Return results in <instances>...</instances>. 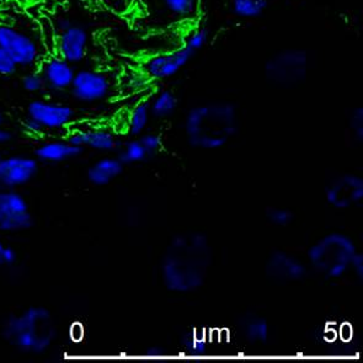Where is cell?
<instances>
[{
    "instance_id": "1",
    "label": "cell",
    "mask_w": 363,
    "mask_h": 363,
    "mask_svg": "<svg viewBox=\"0 0 363 363\" xmlns=\"http://www.w3.org/2000/svg\"><path fill=\"white\" fill-rule=\"evenodd\" d=\"M211 265L212 247L205 234H179L169 244L162 260L164 286L172 294H191L203 286Z\"/></svg>"
},
{
    "instance_id": "2",
    "label": "cell",
    "mask_w": 363,
    "mask_h": 363,
    "mask_svg": "<svg viewBox=\"0 0 363 363\" xmlns=\"http://www.w3.org/2000/svg\"><path fill=\"white\" fill-rule=\"evenodd\" d=\"M239 115L235 105L225 101L201 104L185 117V135L194 148L216 150L237 135Z\"/></svg>"
},
{
    "instance_id": "3",
    "label": "cell",
    "mask_w": 363,
    "mask_h": 363,
    "mask_svg": "<svg viewBox=\"0 0 363 363\" xmlns=\"http://www.w3.org/2000/svg\"><path fill=\"white\" fill-rule=\"evenodd\" d=\"M1 335L23 354H41L56 340L57 328L50 311L35 306L8 318Z\"/></svg>"
},
{
    "instance_id": "4",
    "label": "cell",
    "mask_w": 363,
    "mask_h": 363,
    "mask_svg": "<svg viewBox=\"0 0 363 363\" xmlns=\"http://www.w3.org/2000/svg\"><path fill=\"white\" fill-rule=\"evenodd\" d=\"M354 240L344 233L326 234L308 250V262L326 279H342L357 254Z\"/></svg>"
},
{
    "instance_id": "5",
    "label": "cell",
    "mask_w": 363,
    "mask_h": 363,
    "mask_svg": "<svg viewBox=\"0 0 363 363\" xmlns=\"http://www.w3.org/2000/svg\"><path fill=\"white\" fill-rule=\"evenodd\" d=\"M265 77L272 84L294 86L307 78L309 56L299 48L277 52L266 62Z\"/></svg>"
},
{
    "instance_id": "6",
    "label": "cell",
    "mask_w": 363,
    "mask_h": 363,
    "mask_svg": "<svg viewBox=\"0 0 363 363\" xmlns=\"http://www.w3.org/2000/svg\"><path fill=\"white\" fill-rule=\"evenodd\" d=\"M199 53L190 43H185L172 51L160 52L152 55L143 62L142 70L150 80H164L172 78L191 62Z\"/></svg>"
},
{
    "instance_id": "7",
    "label": "cell",
    "mask_w": 363,
    "mask_h": 363,
    "mask_svg": "<svg viewBox=\"0 0 363 363\" xmlns=\"http://www.w3.org/2000/svg\"><path fill=\"white\" fill-rule=\"evenodd\" d=\"M33 223V213L23 194L0 189V233H20Z\"/></svg>"
},
{
    "instance_id": "8",
    "label": "cell",
    "mask_w": 363,
    "mask_h": 363,
    "mask_svg": "<svg viewBox=\"0 0 363 363\" xmlns=\"http://www.w3.org/2000/svg\"><path fill=\"white\" fill-rule=\"evenodd\" d=\"M75 117L72 107L46 100H35L28 106V118L43 130H65Z\"/></svg>"
},
{
    "instance_id": "9",
    "label": "cell",
    "mask_w": 363,
    "mask_h": 363,
    "mask_svg": "<svg viewBox=\"0 0 363 363\" xmlns=\"http://www.w3.org/2000/svg\"><path fill=\"white\" fill-rule=\"evenodd\" d=\"M112 90V82L101 70L86 69L75 73L70 91L80 103H96L106 99Z\"/></svg>"
},
{
    "instance_id": "10",
    "label": "cell",
    "mask_w": 363,
    "mask_h": 363,
    "mask_svg": "<svg viewBox=\"0 0 363 363\" xmlns=\"http://www.w3.org/2000/svg\"><path fill=\"white\" fill-rule=\"evenodd\" d=\"M38 160L28 155H9L0 159V189L18 190L38 175Z\"/></svg>"
},
{
    "instance_id": "11",
    "label": "cell",
    "mask_w": 363,
    "mask_h": 363,
    "mask_svg": "<svg viewBox=\"0 0 363 363\" xmlns=\"http://www.w3.org/2000/svg\"><path fill=\"white\" fill-rule=\"evenodd\" d=\"M325 200L335 210H349L363 200V179L354 174H342L326 187Z\"/></svg>"
},
{
    "instance_id": "12",
    "label": "cell",
    "mask_w": 363,
    "mask_h": 363,
    "mask_svg": "<svg viewBox=\"0 0 363 363\" xmlns=\"http://www.w3.org/2000/svg\"><path fill=\"white\" fill-rule=\"evenodd\" d=\"M0 48H3L19 67L36 65L38 50L36 43L16 28L0 23Z\"/></svg>"
},
{
    "instance_id": "13",
    "label": "cell",
    "mask_w": 363,
    "mask_h": 363,
    "mask_svg": "<svg viewBox=\"0 0 363 363\" xmlns=\"http://www.w3.org/2000/svg\"><path fill=\"white\" fill-rule=\"evenodd\" d=\"M67 140L83 150H91L100 153H110L120 147V140L117 135L108 128L101 127L74 130L70 132Z\"/></svg>"
},
{
    "instance_id": "14",
    "label": "cell",
    "mask_w": 363,
    "mask_h": 363,
    "mask_svg": "<svg viewBox=\"0 0 363 363\" xmlns=\"http://www.w3.org/2000/svg\"><path fill=\"white\" fill-rule=\"evenodd\" d=\"M88 33L80 26H69L57 41V56L70 65L84 60L88 55Z\"/></svg>"
},
{
    "instance_id": "15",
    "label": "cell",
    "mask_w": 363,
    "mask_h": 363,
    "mask_svg": "<svg viewBox=\"0 0 363 363\" xmlns=\"http://www.w3.org/2000/svg\"><path fill=\"white\" fill-rule=\"evenodd\" d=\"M266 272L271 279L282 282L301 281L307 275V267L302 261L286 252L271 254L266 262Z\"/></svg>"
},
{
    "instance_id": "16",
    "label": "cell",
    "mask_w": 363,
    "mask_h": 363,
    "mask_svg": "<svg viewBox=\"0 0 363 363\" xmlns=\"http://www.w3.org/2000/svg\"><path fill=\"white\" fill-rule=\"evenodd\" d=\"M40 74L43 75L46 88L55 91H63L70 89L74 79L75 72L68 62L57 56L51 60L40 61Z\"/></svg>"
},
{
    "instance_id": "17",
    "label": "cell",
    "mask_w": 363,
    "mask_h": 363,
    "mask_svg": "<svg viewBox=\"0 0 363 363\" xmlns=\"http://www.w3.org/2000/svg\"><path fill=\"white\" fill-rule=\"evenodd\" d=\"M82 152H83L82 148L73 145L68 140H48L38 145L35 150V158L43 163H63L70 159L77 158Z\"/></svg>"
},
{
    "instance_id": "18",
    "label": "cell",
    "mask_w": 363,
    "mask_h": 363,
    "mask_svg": "<svg viewBox=\"0 0 363 363\" xmlns=\"http://www.w3.org/2000/svg\"><path fill=\"white\" fill-rule=\"evenodd\" d=\"M123 165L118 158H103L89 168L88 180L94 186H106L121 175Z\"/></svg>"
},
{
    "instance_id": "19",
    "label": "cell",
    "mask_w": 363,
    "mask_h": 363,
    "mask_svg": "<svg viewBox=\"0 0 363 363\" xmlns=\"http://www.w3.org/2000/svg\"><path fill=\"white\" fill-rule=\"evenodd\" d=\"M150 116L152 113H150V101L143 100L140 103L135 104L127 117L126 128L128 135L132 137H140L143 135L150 123Z\"/></svg>"
},
{
    "instance_id": "20",
    "label": "cell",
    "mask_w": 363,
    "mask_h": 363,
    "mask_svg": "<svg viewBox=\"0 0 363 363\" xmlns=\"http://www.w3.org/2000/svg\"><path fill=\"white\" fill-rule=\"evenodd\" d=\"M242 334L252 344H264L270 336V326L264 318L252 315L242 321Z\"/></svg>"
},
{
    "instance_id": "21",
    "label": "cell",
    "mask_w": 363,
    "mask_h": 363,
    "mask_svg": "<svg viewBox=\"0 0 363 363\" xmlns=\"http://www.w3.org/2000/svg\"><path fill=\"white\" fill-rule=\"evenodd\" d=\"M177 95L172 90H162L150 101V113L157 118H167L177 111Z\"/></svg>"
},
{
    "instance_id": "22",
    "label": "cell",
    "mask_w": 363,
    "mask_h": 363,
    "mask_svg": "<svg viewBox=\"0 0 363 363\" xmlns=\"http://www.w3.org/2000/svg\"><path fill=\"white\" fill-rule=\"evenodd\" d=\"M169 15L179 20L191 19L199 8V0H159Z\"/></svg>"
},
{
    "instance_id": "23",
    "label": "cell",
    "mask_w": 363,
    "mask_h": 363,
    "mask_svg": "<svg viewBox=\"0 0 363 363\" xmlns=\"http://www.w3.org/2000/svg\"><path fill=\"white\" fill-rule=\"evenodd\" d=\"M269 0H232V10L238 18L255 19L265 13Z\"/></svg>"
},
{
    "instance_id": "24",
    "label": "cell",
    "mask_w": 363,
    "mask_h": 363,
    "mask_svg": "<svg viewBox=\"0 0 363 363\" xmlns=\"http://www.w3.org/2000/svg\"><path fill=\"white\" fill-rule=\"evenodd\" d=\"M148 157L147 150H145L143 145L140 143V138L137 140H130L126 145L122 147L121 153L118 159L123 164H135L143 162Z\"/></svg>"
},
{
    "instance_id": "25",
    "label": "cell",
    "mask_w": 363,
    "mask_h": 363,
    "mask_svg": "<svg viewBox=\"0 0 363 363\" xmlns=\"http://www.w3.org/2000/svg\"><path fill=\"white\" fill-rule=\"evenodd\" d=\"M182 345L185 354H189V356H195V357L205 356L207 354V350H208L207 342L202 337L192 335V334L185 336Z\"/></svg>"
},
{
    "instance_id": "26",
    "label": "cell",
    "mask_w": 363,
    "mask_h": 363,
    "mask_svg": "<svg viewBox=\"0 0 363 363\" xmlns=\"http://www.w3.org/2000/svg\"><path fill=\"white\" fill-rule=\"evenodd\" d=\"M21 84H23V88L28 93H40V91H43V89L46 88L43 75L40 74L38 70L23 75Z\"/></svg>"
},
{
    "instance_id": "27",
    "label": "cell",
    "mask_w": 363,
    "mask_h": 363,
    "mask_svg": "<svg viewBox=\"0 0 363 363\" xmlns=\"http://www.w3.org/2000/svg\"><path fill=\"white\" fill-rule=\"evenodd\" d=\"M294 216L287 208H270L267 211V219L277 227H287L292 223Z\"/></svg>"
},
{
    "instance_id": "28",
    "label": "cell",
    "mask_w": 363,
    "mask_h": 363,
    "mask_svg": "<svg viewBox=\"0 0 363 363\" xmlns=\"http://www.w3.org/2000/svg\"><path fill=\"white\" fill-rule=\"evenodd\" d=\"M140 143L145 147L148 155L158 153L163 148V137L158 133H147L140 135Z\"/></svg>"
},
{
    "instance_id": "29",
    "label": "cell",
    "mask_w": 363,
    "mask_h": 363,
    "mask_svg": "<svg viewBox=\"0 0 363 363\" xmlns=\"http://www.w3.org/2000/svg\"><path fill=\"white\" fill-rule=\"evenodd\" d=\"M350 127L354 133V138L362 142L363 138V110L361 107H357L354 110L352 115L350 117Z\"/></svg>"
},
{
    "instance_id": "30",
    "label": "cell",
    "mask_w": 363,
    "mask_h": 363,
    "mask_svg": "<svg viewBox=\"0 0 363 363\" xmlns=\"http://www.w3.org/2000/svg\"><path fill=\"white\" fill-rule=\"evenodd\" d=\"M18 68L19 65L15 63L14 60L3 48H0V75L3 77L14 75Z\"/></svg>"
},
{
    "instance_id": "31",
    "label": "cell",
    "mask_w": 363,
    "mask_h": 363,
    "mask_svg": "<svg viewBox=\"0 0 363 363\" xmlns=\"http://www.w3.org/2000/svg\"><path fill=\"white\" fill-rule=\"evenodd\" d=\"M18 260V254L13 247L0 240V265L13 266Z\"/></svg>"
},
{
    "instance_id": "32",
    "label": "cell",
    "mask_w": 363,
    "mask_h": 363,
    "mask_svg": "<svg viewBox=\"0 0 363 363\" xmlns=\"http://www.w3.org/2000/svg\"><path fill=\"white\" fill-rule=\"evenodd\" d=\"M350 271L354 272V276L361 281L363 279V255L361 252H357V254L354 255L351 262V267Z\"/></svg>"
},
{
    "instance_id": "33",
    "label": "cell",
    "mask_w": 363,
    "mask_h": 363,
    "mask_svg": "<svg viewBox=\"0 0 363 363\" xmlns=\"http://www.w3.org/2000/svg\"><path fill=\"white\" fill-rule=\"evenodd\" d=\"M11 140H13V133L10 130L3 128V126H0V145H6Z\"/></svg>"
},
{
    "instance_id": "34",
    "label": "cell",
    "mask_w": 363,
    "mask_h": 363,
    "mask_svg": "<svg viewBox=\"0 0 363 363\" xmlns=\"http://www.w3.org/2000/svg\"><path fill=\"white\" fill-rule=\"evenodd\" d=\"M162 354H163V351L158 349V347H153V349L148 350V352H147V356H150V357H159V356H162Z\"/></svg>"
},
{
    "instance_id": "35",
    "label": "cell",
    "mask_w": 363,
    "mask_h": 363,
    "mask_svg": "<svg viewBox=\"0 0 363 363\" xmlns=\"http://www.w3.org/2000/svg\"><path fill=\"white\" fill-rule=\"evenodd\" d=\"M28 6H36V5L43 4L45 0H23Z\"/></svg>"
},
{
    "instance_id": "36",
    "label": "cell",
    "mask_w": 363,
    "mask_h": 363,
    "mask_svg": "<svg viewBox=\"0 0 363 363\" xmlns=\"http://www.w3.org/2000/svg\"><path fill=\"white\" fill-rule=\"evenodd\" d=\"M3 121H4V120H3V116H1V113H0V126H3Z\"/></svg>"
},
{
    "instance_id": "37",
    "label": "cell",
    "mask_w": 363,
    "mask_h": 363,
    "mask_svg": "<svg viewBox=\"0 0 363 363\" xmlns=\"http://www.w3.org/2000/svg\"><path fill=\"white\" fill-rule=\"evenodd\" d=\"M3 158V155H1V153H0V159Z\"/></svg>"
}]
</instances>
